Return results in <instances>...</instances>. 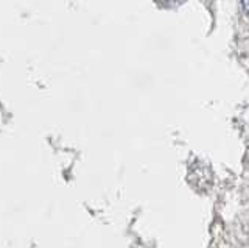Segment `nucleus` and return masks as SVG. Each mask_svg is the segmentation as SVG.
<instances>
[{
    "label": "nucleus",
    "mask_w": 249,
    "mask_h": 248,
    "mask_svg": "<svg viewBox=\"0 0 249 248\" xmlns=\"http://www.w3.org/2000/svg\"><path fill=\"white\" fill-rule=\"evenodd\" d=\"M243 2V8H245V11L249 14V0H241Z\"/></svg>",
    "instance_id": "nucleus-1"
},
{
    "label": "nucleus",
    "mask_w": 249,
    "mask_h": 248,
    "mask_svg": "<svg viewBox=\"0 0 249 248\" xmlns=\"http://www.w3.org/2000/svg\"><path fill=\"white\" fill-rule=\"evenodd\" d=\"M167 2H173V0H167Z\"/></svg>",
    "instance_id": "nucleus-2"
}]
</instances>
